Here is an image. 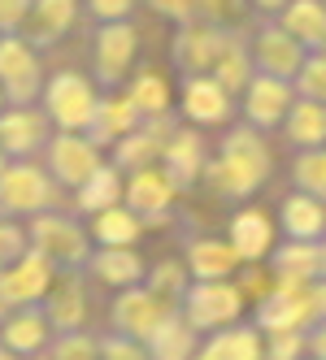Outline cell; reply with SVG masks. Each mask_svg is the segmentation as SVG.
Wrapping results in <instances>:
<instances>
[{"label":"cell","mask_w":326,"mask_h":360,"mask_svg":"<svg viewBox=\"0 0 326 360\" xmlns=\"http://www.w3.org/2000/svg\"><path fill=\"white\" fill-rule=\"evenodd\" d=\"M270 174H274V152L265 135H257L253 126H235V131L222 135V148L205 165L200 183H209L213 195L222 200H248L270 183Z\"/></svg>","instance_id":"cell-1"},{"label":"cell","mask_w":326,"mask_h":360,"mask_svg":"<svg viewBox=\"0 0 326 360\" xmlns=\"http://www.w3.org/2000/svg\"><path fill=\"white\" fill-rule=\"evenodd\" d=\"M326 317V282H274L257 300L261 334H309Z\"/></svg>","instance_id":"cell-2"},{"label":"cell","mask_w":326,"mask_h":360,"mask_svg":"<svg viewBox=\"0 0 326 360\" xmlns=\"http://www.w3.org/2000/svg\"><path fill=\"white\" fill-rule=\"evenodd\" d=\"M22 235H27V248L39 252L57 274H83L87 256H92V239H87L83 221L70 213H57V209L31 217V226Z\"/></svg>","instance_id":"cell-3"},{"label":"cell","mask_w":326,"mask_h":360,"mask_svg":"<svg viewBox=\"0 0 326 360\" xmlns=\"http://www.w3.org/2000/svg\"><path fill=\"white\" fill-rule=\"evenodd\" d=\"M96 100H100V87L83 70H57L39 91V109L57 135H83L96 113Z\"/></svg>","instance_id":"cell-4"},{"label":"cell","mask_w":326,"mask_h":360,"mask_svg":"<svg viewBox=\"0 0 326 360\" xmlns=\"http://www.w3.org/2000/svg\"><path fill=\"white\" fill-rule=\"evenodd\" d=\"M57 187L53 178L44 174V165L31 161H9L5 174H0V217L18 221V217H39V213H53L57 209Z\"/></svg>","instance_id":"cell-5"},{"label":"cell","mask_w":326,"mask_h":360,"mask_svg":"<svg viewBox=\"0 0 326 360\" xmlns=\"http://www.w3.org/2000/svg\"><path fill=\"white\" fill-rule=\"evenodd\" d=\"M44 91V61L22 35H0V96L9 109H35Z\"/></svg>","instance_id":"cell-6"},{"label":"cell","mask_w":326,"mask_h":360,"mask_svg":"<svg viewBox=\"0 0 326 360\" xmlns=\"http://www.w3.org/2000/svg\"><path fill=\"white\" fill-rule=\"evenodd\" d=\"M179 313L196 334H218L244 317V291L235 282H192Z\"/></svg>","instance_id":"cell-7"},{"label":"cell","mask_w":326,"mask_h":360,"mask_svg":"<svg viewBox=\"0 0 326 360\" xmlns=\"http://www.w3.org/2000/svg\"><path fill=\"white\" fill-rule=\"evenodd\" d=\"M135 53H139V31L131 22H109V27H96L92 39V83L118 91L127 83V74L135 70Z\"/></svg>","instance_id":"cell-8"},{"label":"cell","mask_w":326,"mask_h":360,"mask_svg":"<svg viewBox=\"0 0 326 360\" xmlns=\"http://www.w3.org/2000/svg\"><path fill=\"white\" fill-rule=\"evenodd\" d=\"M170 313H179V308L161 304L148 287H127V291H118L113 304H109V326H113V334H122V339H131V343L144 347L161 330V321Z\"/></svg>","instance_id":"cell-9"},{"label":"cell","mask_w":326,"mask_h":360,"mask_svg":"<svg viewBox=\"0 0 326 360\" xmlns=\"http://www.w3.org/2000/svg\"><path fill=\"white\" fill-rule=\"evenodd\" d=\"M44 161H48V178H53L57 191H79L87 178L105 165V157H100V148H92L83 135H57L44 143Z\"/></svg>","instance_id":"cell-10"},{"label":"cell","mask_w":326,"mask_h":360,"mask_svg":"<svg viewBox=\"0 0 326 360\" xmlns=\"http://www.w3.org/2000/svg\"><path fill=\"white\" fill-rule=\"evenodd\" d=\"M205 165H209L205 135L179 122V126H174V135L165 139V148H161V161H157L161 178L174 187V195H183V191H192L200 178H205Z\"/></svg>","instance_id":"cell-11"},{"label":"cell","mask_w":326,"mask_h":360,"mask_svg":"<svg viewBox=\"0 0 326 360\" xmlns=\"http://www.w3.org/2000/svg\"><path fill=\"white\" fill-rule=\"evenodd\" d=\"M248 57H253V70H257V74H265V79H279V83H291L309 53L279 27V22H265L257 35H248Z\"/></svg>","instance_id":"cell-12"},{"label":"cell","mask_w":326,"mask_h":360,"mask_svg":"<svg viewBox=\"0 0 326 360\" xmlns=\"http://www.w3.org/2000/svg\"><path fill=\"white\" fill-rule=\"evenodd\" d=\"M174 126H179V117L174 113H165V117H144L135 131L122 139V143H113V169L127 178V174H139V169H157V161H161V148H165V139L174 135Z\"/></svg>","instance_id":"cell-13"},{"label":"cell","mask_w":326,"mask_h":360,"mask_svg":"<svg viewBox=\"0 0 326 360\" xmlns=\"http://www.w3.org/2000/svg\"><path fill=\"white\" fill-rule=\"evenodd\" d=\"M174 187L161 178V169H139L122 178V209H131L144 226H165L174 217Z\"/></svg>","instance_id":"cell-14"},{"label":"cell","mask_w":326,"mask_h":360,"mask_svg":"<svg viewBox=\"0 0 326 360\" xmlns=\"http://www.w3.org/2000/svg\"><path fill=\"white\" fill-rule=\"evenodd\" d=\"M291 83H279V79H265V74H253V83L244 87V100H239V113H244V126H253L257 135L265 131H279L287 109H291Z\"/></svg>","instance_id":"cell-15"},{"label":"cell","mask_w":326,"mask_h":360,"mask_svg":"<svg viewBox=\"0 0 326 360\" xmlns=\"http://www.w3.org/2000/svg\"><path fill=\"white\" fill-rule=\"evenodd\" d=\"M179 117L183 126H227L235 117V100L209 74H196V79H183L179 87Z\"/></svg>","instance_id":"cell-16"},{"label":"cell","mask_w":326,"mask_h":360,"mask_svg":"<svg viewBox=\"0 0 326 360\" xmlns=\"http://www.w3.org/2000/svg\"><path fill=\"white\" fill-rule=\"evenodd\" d=\"M222 44H227V31H218L209 27V22H187V27H179V35H174L170 44V57L174 65H179L183 79H196V74H209L218 53H222Z\"/></svg>","instance_id":"cell-17"},{"label":"cell","mask_w":326,"mask_h":360,"mask_svg":"<svg viewBox=\"0 0 326 360\" xmlns=\"http://www.w3.org/2000/svg\"><path fill=\"white\" fill-rule=\"evenodd\" d=\"M44 321L48 330L57 334H74V330H87V287H83V274H57V282L48 287L44 295Z\"/></svg>","instance_id":"cell-18"},{"label":"cell","mask_w":326,"mask_h":360,"mask_svg":"<svg viewBox=\"0 0 326 360\" xmlns=\"http://www.w3.org/2000/svg\"><path fill=\"white\" fill-rule=\"evenodd\" d=\"M53 139L44 109H5L0 113V152L9 161H31L35 152H44V143Z\"/></svg>","instance_id":"cell-19"},{"label":"cell","mask_w":326,"mask_h":360,"mask_svg":"<svg viewBox=\"0 0 326 360\" xmlns=\"http://www.w3.org/2000/svg\"><path fill=\"white\" fill-rule=\"evenodd\" d=\"M74 22H79V0H31L27 22H22V39L35 53H44V48H57L74 31Z\"/></svg>","instance_id":"cell-20"},{"label":"cell","mask_w":326,"mask_h":360,"mask_svg":"<svg viewBox=\"0 0 326 360\" xmlns=\"http://www.w3.org/2000/svg\"><path fill=\"white\" fill-rule=\"evenodd\" d=\"M53 343V330L44 321V308H13V313L0 321V347H5L13 360H35L48 352Z\"/></svg>","instance_id":"cell-21"},{"label":"cell","mask_w":326,"mask_h":360,"mask_svg":"<svg viewBox=\"0 0 326 360\" xmlns=\"http://www.w3.org/2000/svg\"><path fill=\"white\" fill-rule=\"evenodd\" d=\"M144 117L135 113V105L122 91H105L96 100V113H92V122H87V131H83V139L92 143V148H113V143H122L135 126H139Z\"/></svg>","instance_id":"cell-22"},{"label":"cell","mask_w":326,"mask_h":360,"mask_svg":"<svg viewBox=\"0 0 326 360\" xmlns=\"http://www.w3.org/2000/svg\"><path fill=\"white\" fill-rule=\"evenodd\" d=\"M183 269H187L192 282H231L239 274V261H235V252H231L227 239L196 235L183 248Z\"/></svg>","instance_id":"cell-23"},{"label":"cell","mask_w":326,"mask_h":360,"mask_svg":"<svg viewBox=\"0 0 326 360\" xmlns=\"http://www.w3.org/2000/svg\"><path fill=\"white\" fill-rule=\"evenodd\" d=\"M83 274H92L100 287H113V291H127V287H139L148 265L135 248H92Z\"/></svg>","instance_id":"cell-24"},{"label":"cell","mask_w":326,"mask_h":360,"mask_svg":"<svg viewBox=\"0 0 326 360\" xmlns=\"http://www.w3.org/2000/svg\"><path fill=\"white\" fill-rule=\"evenodd\" d=\"M227 243H231L239 265H257L274 248V221L261 209H239L231 217V226H227Z\"/></svg>","instance_id":"cell-25"},{"label":"cell","mask_w":326,"mask_h":360,"mask_svg":"<svg viewBox=\"0 0 326 360\" xmlns=\"http://www.w3.org/2000/svg\"><path fill=\"white\" fill-rule=\"evenodd\" d=\"M279 226H283V239H291V243H322V235H326V204L291 191L279 204Z\"/></svg>","instance_id":"cell-26"},{"label":"cell","mask_w":326,"mask_h":360,"mask_svg":"<svg viewBox=\"0 0 326 360\" xmlns=\"http://www.w3.org/2000/svg\"><path fill=\"white\" fill-rule=\"evenodd\" d=\"M274 22H279L305 53H322L326 48V5L322 0H287V9Z\"/></svg>","instance_id":"cell-27"},{"label":"cell","mask_w":326,"mask_h":360,"mask_svg":"<svg viewBox=\"0 0 326 360\" xmlns=\"http://www.w3.org/2000/svg\"><path fill=\"white\" fill-rule=\"evenodd\" d=\"M253 74L257 70H253V57H248V31L227 35V44H222V53H218V61L209 70V79L235 100V96H244L248 83H253Z\"/></svg>","instance_id":"cell-28"},{"label":"cell","mask_w":326,"mask_h":360,"mask_svg":"<svg viewBox=\"0 0 326 360\" xmlns=\"http://www.w3.org/2000/svg\"><path fill=\"white\" fill-rule=\"evenodd\" d=\"M279 131H283V139H287L296 152L326 148V105H313V100H300V96H296Z\"/></svg>","instance_id":"cell-29"},{"label":"cell","mask_w":326,"mask_h":360,"mask_svg":"<svg viewBox=\"0 0 326 360\" xmlns=\"http://www.w3.org/2000/svg\"><path fill=\"white\" fill-rule=\"evenodd\" d=\"M265 261H270L274 282H322L318 243H291V239H283L279 248H270Z\"/></svg>","instance_id":"cell-30"},{"label":"cell","mask_w":326,"mask_h":360,"mask_svg":"<svg viewBox=\"0 0 326 360\" xmlns=\"http://www.w3.org/2000/svg\"><path fill=\"white\" fill-rule=\"evenodd\" d=\"M87 239H92V248H135L144 239V221L118 204V209H105V213L92 217Z\"/></svg>","instance_id":"cell-31"},{"label":"cell","mask_w":326,"mask_h":360,"mask_svg":"<svg viewBox=\"0 0 326 360\" xmlns=\"http://www.w3.org/2000/svg\"><path fill=\"white\" fill-rule=\"evenodd\" d=\"M200 347V334L183 321V313H170L161 321V330L144 343L148 360H192V352Z\"/></svg>","instance_id":"cell-32"},{"label":"cell","mask_w":326,"mask_h":360,"mask_svg":"<svg viewBox=\"0 0 326 360\" xmlns=\"http://www.w3.org/2000/svg\"><path fill=\"white\" fill-rule=\"evenodd\" d=\"M122 204V174L105 161L87 183L74 191V209L79 213H87V217H96V213H105V209H118Z\"/></svg>","instance_id":"cell-33"},{"label":"cell","mask_w":326,"mask_h":360,"mask_svg":"<svg viewBox=\"0 0 326 360\" xmlns=\"http://www.w3.org/2000/svg\"><path fill=\"white\" fill-rule=\"evenodd\" d=\"M122 96L135 105L139 117H165L170 105H174V100H170V83L161 79V74H153V70H139L135 79L127 83V91H122Z\"/></svg>","instance_id":"cell-34"},{"label":"cell","mask_w":326,"mask_h":360,"mask_svg":"<svg viewBox=\"0 0 326 360\" xmlns=\"http://www.w3.org/2000/svg\"><path fill=\"white\" fill-rule=\"evenodd\" d=\"M213 352H218V360H261V330L253 326V321H235V326H227V330H218V334H209L205 339Z\"/></svg>","instance_id":"cell-35"},{"label":"cell","mask_w":326,"mask_h":360,"mask_svg":"<svg viewBox=\"0 0 326 360\" xmlns=\"http://www.w3.org/2000/svg\"><path fill=\"white\" fill-rule=\"evenodd\" d=\"M139 287H148L161 304H170V308H179L183 304V295H187V287H192V278H187V269H183V261H157L153 269L144 274V282Z\"/></svg>","instance_id":"cell-36"},{"label":"cell","mask_w":326,"mask_h":360,"mask_svg":"<svg viewBox=\"0 0 326 360\" xmlns=\"http://www.w3.org/2000/svg\"><path fill=\"white\" fill-rule=\"evenodd\" d=\"M291 183H296L300 195L326 204V148L296 152V161H291Z\"/></svg>","instance_id":"cell-37"},{"label":"cell","mask_w":326,"mask_h":360,"mask_svg":"<svg viewBox=\"0 0 326 360\" xmlns=\"http://www.w3.org/2000/svg\"><path fill=\"white\" fill-rule=\"evenodd\" d=\"M248 13H253V5H248V0H200V9H196L200 22H209V27L227 31V35L244 31Z\"/></svg>","instance_id":"cell-38"},{"label":"cell","mask_w":326,"mask_h":360,"mask_svg":"<svg viewBox=\"0 0 326 360\" xmlns=\"http://www.w3.org/2000/svg\"><path fill=\"white\" fill-rule=\"evenodd\" d=\"M48 360H100V334L92 330H74V334H57L44 352Z\"/></svg>","instance_id":"cell-39"},{"label":"cell","mask_w":326,"mask_h":360,"mask_svg":"<svg viewBox=\"0 0 326 360\" xmlns=\"http://www.w3.org/2000/svg\"><path fill=\"white\" fill-rule=\"evenodd\" d=\"M291 91L300 100H313V105H326V57L322 53H309L300 74L291 79Z\"/></svg>","instance_id":"cell-40"},{"label":"cell","mask_w":326,"mask_h":360,"mask_svg":"<svg viewBox=\"0 0 326 360\" xmlns=\"http://www.w3.org/2000/svg\"><path fill=\"white\" fill-rule=\"evenodd\" d=\"M305 334H261V360H305Z\"/></svg>","instance_id":"cell-41"},{"label":"cell","mask_w":326,"mask_h":360,"mask_svg":"<svg viewBox=\"0 0 326 360\" xmlns=\"http://www.w3.org/2000/svg\"><path fill=\"white\" fill-rule=\"evenodd\" d=\"M79 5L100 22V27H109V22H131L139 0H79Z\"/></svg>","instance_id":"cell-42"},{"label":"cell","mask_w":326,"mask_h":360,"mask_svg":"<svg viewBox=\"0 0 326 360\" xmlns=\"http://www.w3.org/2000/svg\"><path fill=\"white\" fill-rule=\"evenodd\" d=\"M148 9H153L157 18L174 22V27H187V22H196V9H200V0H144Z\"/></svg>","instance_id":"cell-43"},{"label":"cell","mask_w":326,"mask_h":360,"mask_svg":"<svg viewBox=\"0 0 326 360\" xmlns=\"http://www.w3.org/2000/svg\"><path fill=\"white\" fill-rule=\"evenodd\" d=\"M100 360H148V352L131 339H122V334H105L100 339Z\"/></svg>","instance_id":"cell-44"},{"label":"cell","mask_w":326,"mask_h":360,"mask_svg":"<svg viewBox=\"0 0 326 360\" xmlns=\"http://www.w3.org/2000/svg\"><path fill=\"white\" fill-rule=\"evenodd\" d=\"M31 0H0V35H22Z\"/></svg>","instance_id":"cell-45"},{"label":"cell","mask_w":326,"mask_h":360,"mask_svg":"<svg viewBox=\"0 0 326 360\" xmlns=\"http://www.w3.org/2000/svg\"><path fill=\"white\" fill-rule=\"evenodd\" d=\"M305 347H309V360H326V317L305 334Z\"/></svg>","instance_id":"cell-46"},{"label":"cell","mask_w":326,"mask_h":360,"mask_svg":"<svg viewBox=\"0 0 326 360\" xmlns=\"http://www.w3.org/2000/svg\"><path fill=\"white\" fill-rule=\"evenodd\" d=\"M248 5H253L257 13H270V18H279V13L287 9V0H248Z\"/></svg>","instance_id":"cell-47"},{"label":"cell","mask_w":326,"mask_h":360,"mask_svg":"<svg viewBox=\"0 0 326 360\" xmlns=\"http://www.w3.org/2000/svg\"><path fill=\"white\" fill-rule=\"evenodd\" d=\"M318 261H322V282H326V235H322V243H318Z\"/></svg>","instance_id":"cell-48"},{"label":"cell","mask_w":326,"mask_h":360,"mask_svg":"<svg viewBox=\"0 0 326 360\" xmlns=\"http://www.w3.org/2000/svg\"><path fill=\"white\" fill-rule=\"evenodd\" d=\"M5 165H9V157H5V152H0V174H5Z\"/></svg>","instance_id":"cell-49"},{"label":"cell","mask_w":326,"mask_h":360,"mask_svg":"<svg viewBox=\"0 0 326 360\" xmlns=\"http://www.w3.org/2000/svg\"><path fill=\"white\" fill-rule=\"evenodd\" d=\"M0 360H13V356H9V352H5V347H0Z\"/></svg>","instance_id":"cell-50"},{"label":"cell","mask_w":326,"mask_h":360,"mask_svg":"<svg viewBox=\"0 0 326 360\" xmlns=\"http://www.w3.org/2000/svg\"><path fill=\"white\" fill-rule=\"evenodd\" d=\"M5 109H9V105H5V96H0V113H5Z\"/></svg>","instance_id":"cell-51"},{"label":"cell","mask_w":326,"mask_h":360,"mask_svg":"<svg viewBox=\"0 0 326 360\" xmlns=\"http://www.w3.org/2000/svg\"><path fill=\"white\" fill-rule=\"evenodd\" d=\"M0 235H5V217H0Z\"/></svg>","instance_id":"cell-52"},{"label":"cell","mask_w":326,"mask_h":360,"mask_svg":"<svg viewBox=\"0 0 326 360\" xmlns=\"http://www.w3.org/2000/svg\"><path fill=\"white\" fill-rule=\"evenodd\" d=\"M35 360H48V356H35Z\"/></svg>","instance_id":"cell-53"},{"label":"cell","mask_w":326,"mask_h":360,"mask_svg":"<svg viewBox=\"0 0 326 360\" xmlns=\"http://www.w3.org/2000/svg\"><path fill=\"white\" fill-rule=\"evenodd\" d=\"M322 57H326V48H322Z\"/></svg>","instance_id":"cell-54"},{"label":"cell","mask_w":326,"mask_h":360,"mask_svg":"<svg viewBox=\"0 0 326 360\" xmlns=\"http://www.w3.org/2000/svg\"><path fill=\"white\" fill-rule=\"evenodd\" d=\"M322 5H326V0H322Z\"/></svg>","instance_id":"cell-55"}]
</instances>
